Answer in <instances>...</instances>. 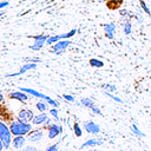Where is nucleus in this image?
Returning a JSON list of instances; mask_svg holds the SVG:
<instances>
[{
    "instance_id": "obj_1",
    "label": "nucleus",
    "mask_w": 151,
    "mask_h": 151,
    "mask_svg": "<svg viewBox=\"0 0 151 151\" xmlns=\"http://www.w3.org/2000/svg\"><path fill=\"white\" fill-rule=\"evenodd\" d=\"M11 133L14 137L16 136H26L32 131V124L26 123V122H19V120H13L10 125Z\"/></svg>"
},
{
    "instance_id": "obj_2",
    "label": "nucleus",
    "mask_w": 151,
    "mask_h": 151,
    "mask_svg": "<svg viewBox=\"0 0 151 151\" xmlns=\"http://www.w3.org/2000/svg\"><path fill=\"white\" fill-rule=\"evenodd\" d=\"M0 140L4 144V149H8L12 144V133L10 126H7L4 122H0Z\"/></svg>"
},
{
    "instance_id": "obj_3",
    "label": "nucleus",
    "mask_w": 151,
    "mask_h": 151,
    "mask_svg": "<svg viewBox=\"0 0 151 151\" xmlns=\"http://www.w3.org/2000/svg\"><path fill=\"white\" fill-rule=\"evenodd\" d=\"M71 45V41L70 40H60L58 43H56L54 45H52V49H51V52L54 54H57V56H60V54H63L66 51V49L69 47Z\"/></svg>"
},
{
    "instance_id": "obj_4",
    "label": "nucleus",
    "mask_w": 151,
    "mask_h": 151,
    "mask_svg": "<svg viewBox=\"0 0 151 151\" xmlns=\"http://www.w3.org/2000/svg\"><path fill=\"white\" fill-rule=\"evenodd\" d=\"M32 38H33V40H34V44L30 47L32 51H39V50H41L43 49V46L46 44V40L49 39V37L45 36V34L34 36V37H32Z\"/></svg>"
},
{
    "instance_id": "obj_5",
    "label": "nucleus",
    "mask_w": 151,
    "mask_h": 151,
    "mask_svg": "<svg viewBox=\"0 0 151 151\" xmlns=\"http://www.w3.org/2000/svg\"><path fill=\"white\" fill-rule=\"evenodd\" d=\"M33 117H34V114H33L32 110H30V109H22L17 114V120L28 123V122H32Z\"/></svg>"
},
{
    "instance_id": "obj_6",
    "label": "nucleus",
    "mask_w": 151,
    "mask_h": 151,
    "mask_svg": "<svg viewBox=\"0 0 151 151\" xmlns=\"http://www.w3.org/2000/svg\"><path fill=\"white\" fill-rule=\"evenodd\" d=\"M63 133V126L58 124H50L47 126V136L50 139H53L56 137Z\"/></svg>"
},
{
    "instance_id": "obj_7",
    "label": "nucleus",
    "mask_w": 151,
    "mask_h": 151,
    "mask_svg": "<svg viewBox=\"0 0 151 151\" xmlns=\"http://www.w3.org/2000/svg\"><path fill=\"white\" fill-rule=\"evenodd\" d=\"M84 129L86 132L89 133H91V135H97L100 132V126L97 124V123H94V122H92V120H86V122H84Z\"/></svg>"
},
{
    "instance_id": "obj_8",
    "label": "nucleus",
    "mask_w": 151,
    "mask_h": 151,
    "mask_svg": "<svg viewBox=\"0 0 151 151\" xmlns=\"http://www.w3.org/2000/svg\"><path fill=\"white\" fill-rule=\"evenodd\" d=\"M44 133L41 130H32L28 135H27V138L30 142H33V143H38L43 139Z\"/></svg>"
},
{
    "instance_id": "obj_9",
    "label": "nucleus",
    "mask_w": 151,
    "mask_h": 151,
    "mask_svg": "<svg viewBox=\"0 0 151 151\" xmlns=\"http://www.w3.org/2000/svg\"><path fill=\"white\" fill-rule=\"evenodd\" d=\"M103 27H104V31H105L106 37L112 40L113 38H114V32H116V24L114 22H106V24L103 25Z\"/></svg>"
},
{
    "instance_id": "obj_10",
    "label": "nucleus",
    "mask_w": 151,
    "mask_h": 151,
    "mask_svg": "<svg viewBox=\"0 0 151 151\" xmlns=\"http://www.w3.org/2000/svg\"><path fill=\"white\" fill-rule=\"evenodd\" d=\"M10 98L16 99V100H19V102H21V103H26L27 99H28V96H27V93L20 91V90H18V91L11 92V93H10Z\"/></svg>"
},
{
    "instance_id": "obj_11",
    "label": "nucleus",
    "mask_w": 151,
    "mask_h": 151,
    "mask_svg": "<svg viewBox=\"0 0 151 151\" xmlns=\"http://www.w3.org/2000/svg\"><path fill=\"white\" fill-rule=\"evenodd\" d=\"M49 119V117H47V114L46 113H39V114H37V116H34L32 119V124L33 125H43L46 123V120Z\"/></svg>"
},
{
    "instance_id": "obj_12",
    "label": "nucleus",
    "mask_w": 151,
    "mask_h": 151,
    "mask_svg": "<svg viewBox=\"0 0 151 151\" xmlns=\"http://www.w3.org/2000/svg\"><path fill=\"white\" fill-rule=\"evenodd\" d=\"M25 143H26L25 136H16L12 139V145H13V148H16V149H21V148H24Z\"/></svg>"
},
{
    "instance_id": "obj_13",
    "label": "nucleus",
    "mask_w": 151,
    "mask_h": 151,
    "mask_svg": "<svg viewBox=\"0 0 151 151\" xmlns=\"http://www.w3.org/2000/svg\"><path fill=\"white\" fill-rule=\"evenodd\" d=\"M104 143L103 139H96V138H92V139H89L86 140L85 143H83L80 146V149H84V148H94V146H98V145H102Z\"/></svg>"
},
{
    "instance_id": "obj_14",
    "label": "nucleus",
    "mask_w": 151,
    "mask_h": 151,
    "mask_svg": "<svg viewBox=\"0 0 151 151\" xmlns=\"http://www.w3.org/2000/svg\"><path fill=\"white\" fill-rule=\"evenodd\" d=\"M36 67H37V64H34V63H26V64H24L21 67H20L19 73H20V75H24V73H26L27 71L34 70Z\"/></svg>"
},
{
    "instance_id": "obj_15",
    "label": "nucleus",
    "mask_w": 151,
    "mask_h": 151,
    "mask_svg": "<svg viewBox=\"0 0 151 151\" xmlns=\"http://www.w3.org/2000/svg\"><path fill=\"white\" fill-rule=\"evenodd\" d=\"M80 103H81V105L83 106H85V108H89L90 110H93V109L96 108V104H94V102L92 100L91 98H83L80 100Z\"/></svg>"
},
{
    "instance_id": "obj_16",
    "label": "nucleus",
    "mask_w": 151,
    "mask_h": 151,
    "mask_svg": "<svg viewBox=\"0 0 151 151\" xmlns=\"http://www.w3.org/2000/svg\"><path fill=\"white\" fill-rule=\"evenodd\" d=\"M60 40H61V34H57V36L49 37V39L46 40V44H47V45H54L56 43H58Z\"/></svg>"
},
{
    "instance_id": "obj_17",
    "label": "nucleus",
    "mask_w": 151,
    "mask_h": 151,
    "mask_svg": "<svg viewBox=\"0 0 151 151\" xmlns=\"http://www.w3.org/2000/svg\"><path fill=\"white\" fill-rule=\"evenodd\" d=\"M131 131H132V133L136 135L137 137H145V133L144 132H142L139 129H138V126L136 124H132L131 125Z\"/></svg>"
},
{
    "instance_id": "obj_18",
    "label": "nucleus",
    "mask_w": 151,
    "mask_h": 151,
    "mask_svg": "<svg viewBox=\"0 0 151 151\" xmlns=\"http://www.w3.org/2000/svg\"><path fill=\"white\" fill-rule=\"evenodd\" d=\"M90 65H91L92 67H97V69H100L104 66V63H103L102 60L99 59H96V58H93V59H90Z\"/></svg>"
},
{
    "instance_id": "obj_19",
    "label": "nucleus",
    "mask_w": 151,
    "mask_h": 151,
    "mask_svg": "<svg viewBox=\"0 0 151 151\" xmlns=\"http://www.w3.org/2000/svg\"><path fill=\"white\" fill-rule=\"evenodd\" d=\"M102 89L104 90V91L106 92H116L117 91V87H116V85H112V84H103L102 85Z\"/></svg>"
},
{
    "instance_id": "obj_20",
    "label": "nucleus",
    "mask_w": 151,
    "mask_h": 151,
    "mask_svg": "<svg viewBox=\"0 0 151 151\" xmlns=\"http://www.w3.org/2000/svg\"><path fill=\"white\" fill-rule=\"evenodd\" d=\"M36 108H37L40 112H45L46 109H47V103L45 102V100H40V102H38L37 104H36Z\"/></svg>"
},
{
    "instance_id": "obj_21",
    "label": "nucleus",
    "mask_w": 151,
    "mask_h": 151,
    "mask_svg": "<svg viewBox=\"0 0 151 151\" xmlns=\"http://www.w3.org/2000/svg\"><path fill=\"white\" fill-rule=\"evenodd\" d=\"M123 31H124L125 34H130L131 31H132V25L129 20H125L124 24H123Z\"/></svg>"
},
{
    "instance_id": "obj_22",
    "label": "nucleus",
    "mask_w": 151,
    "mask_h": 151,
    "mask_svg": "<svg viewBox=\"0 0 151 151\" xmlns=\"http://www.w3.org/2000/svg\"><path fill=\"white\" fill-rule=\"evenodd\" d=\"M73 131H75V135L77 137H81V135H83V131H81L80 126L77 122H75V124H73Z\"/></svg>"
},
{
    "instance_id": "obj_23",
    "label": "nucleus",
    "mask_w": 151,
    "mask_h": 151,
    "mask_svg": "<svg viewBox=\"0 0 151 151\" xmlns=\"http://www.w3.org/2000/svg\"><path fill=\"white\" fill-rule=\"evenodd\" d=\"M104 94H105L106 97L111 98V99H112V100H114V102H117V103H120V104L123 103V100H122L120 98H119V97H117V96H114V94H112L111 92H106V91H104Z\"/></svg>"
},
{
    "instance_id": "obj_24",
    "label": "nucleus",
    "mask_w": 151,
    "mask_h": 151,
    "mask_svg": "<svg viewBox=\"0 0 151 151\" xmlns=\"http://www.w3.org/2000/svg\"><path fill=\"white\" fill-rule=\"evenodd\" d=\"M76 33H77V28H72L70 32L67 33H64V34H61V40H66V38H71L73 37Z\"/></svg>"
},
{
    "instance_id": "obj_25",
    "label": "nucleus",
    "mask_w": 151,
    "mask_h": 151,
    "mask_svg": "<svg viewBox=\"0 0 151 151\" xmlns=\"http://www.w3.org/2000/svg\"><path fill=\"white\" fill-rule=\"evenodd\" d=\"M50 114H51V116H52L56 120H58V122L60 120L59 113H58V109H57V108H52V109H51V110H50Z\"/></svg>"
},
{
    "instance_id": "obj_26",
    "label": "nucleus",
    "mask_w": 151,
    "mask_h": 151,
    "mask_svg": "<svg viewBox=\"0 0 151 151\" xmlns=\"http://www.w3.org/2000/svg\"><path fill=\"white\" fill-rule=\"evenodd\" d=\"M139 5H140V7H142V10L145 12L146 14L151 16V12H150V10H149V7L146 6V4H145V1H144V0H139Z\"/></svg>"
},
{
    "instance_id": "obj_27",
    "label": "nucleus",
    "mask_w": 151,
    "mask_h": 151,
    "mask_svg": "<svg viewBox=\"0 0 151 151\" xmlns=\"http://www.w3.org/2000/svg\"><path fill=\"white\" fill-rule=\"evenodd\" d=\"M63 99L66 100V102H69V103H75L76 102L75 97L71 96V94H63Z\"/></svg>"
},
{
    "instance_id": "obj_28",
    "label": "nucleus",
    "mask_w": 151,
    "mask_h": 151,
    "mask_svg": "<svg viewBox=\"0 0 151 151\" xmlns=\"http://www.w3.org/2000/svg\"><path fill=\"white\" fill-rule=\"evenodd\" d=\"M25 61H26V63H34V64H38V63H40L41 60L39 59V58H25Z\"/></svg>"
},
{
    "instance_id": "obj_29",
    "label": "nucleus",
    "mask_w": 151,
    "mask_h": 151,
    "mask_svg": "<svg viewBox=\"0 0 151 151\" xmlns=\"http://www.w3.org/2000/svg\"><path fill=\"white\" fill-rule=\"evenodd\" d=\"M45 151H58V144H53V145H50L49 148H46Z\"/></svg>"
},
{
    "instance_id": "obj_30",
    "label": "nucleus",
    "mask_w": 151,
    "mask_h": 151,
    "mask_svg": "<svg viewBox=\"0 0 151 151\" xmlns=\"http://www.w3.org/2000/svg\"><path fill=\"white\" fill-rule=\"evenodd\" d=\"M22 151H38V149L32 145H28V146H25V148L22 149Z\"/></svg>"
},
{
    "instance_id": "obj_31",
    "label": "nucleus",
    "mask_w": 151,
    "mask_h": 151,
    "mask_svg": "<svg viewBox=\"0 0 151 151\" xmlns=\"http://www.w3.org/2000/svg\"><path fill=\"white\" fill-rule=\"evenodd\" d=\"M6 6H8V1H1L0 2V10L1 8H5Z\"/></svg>"
},
{
    "instance_id": "obj_32",
    "label": "nucleus",
    "mask_w": 151,
    "mask_h": 151,
    "mask_svg": "<svg viewBox=\"0 0 151 151\" xmlns=\"http://www.w3.org/2000/svg\"><path fill=\"white\" fill-rule=\"evenodd\" d=\"M4 150V144H2V142L0 140V151H2Z\"/></svg>"
},
{
    "instance_id": "obj_33",
    "label": "nucleus",
    "mask_w": 151,
    "mask_h": 151,
    "mask_svg": "<svg viewBox=\"0 0 151 151\" xmlns=\"http://www.w3.org/2000/svg\"><path fill=\"white\" fill-rule=\"evenodd\" d=\"M2 100H4V96H2V94L0 93V103L2 102Z\"/></svg>"
},
{
    "instance_id": "obj_34",
    "label": "nucleus",
    "mask_w": 151,
    "mask_h": 151,
    "mask_svg": "<svg viewBox=\"0 0 151 151\" xmlns=\"http://www.w3.org/2000/svg\"><path fill=\"white\" fill-rule=\"evenodd\" d=\"M76 105H77V106H81V103L80 102H76Z\"/></svg>"
},
{
    "instance_id": "obj_35",
    "label": "nucleus",
    "mask_w": 151,
    "mask_h": 151,
    "mask_svg": "<svg viewBox=\"0 0 151 151\" xmlns=\"http://www.w3.org/2000/svg\"><path fill=\"white\" fill-rule=\"evenodd\" d=\"M1 16H4V12H1V13H0V17Z\"/></svg>"
}]
</instances>
